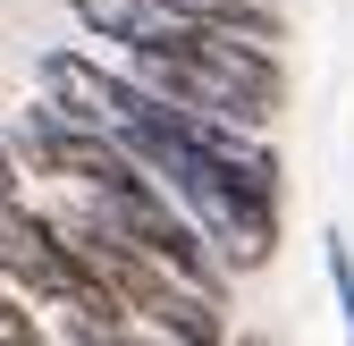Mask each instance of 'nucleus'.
Segmentation results:
<instances>
[{"label":"nucleus","mask_w":354,"mask_h":346,"mask_svg":"<svg viewBox=\"0 0 354 346\" xmlns=\"http://www.w3.org/2000/svg\"><path fill=\"white\" fill-rule=\"evenodd\" d=\"M118 68L144 84V93L177 118H228L270 136V118L287 110V68H279V42H253V34H219V26H160L152 42L118 51Z\"/></svg>","instance_id":"nucleus-1"},{"label":"nucleus","mask_w":354,"mask_h":346,"mask_svg":"<svg viewBox=\"0 0 354 346\" xmlns=\"http://www.w3.org/2000/svg\"><path fill=\"white\" fill-rule=\"evenodd\" d=\"M34 93L68 127H102V136H127L144 118V84L127 68H102L93 51H34Z\"/></svg>","instance_id":"nucleus-2"},{"label":"nucleus","mask_w":354,"mask_h":346,"mask_svg":"<svg viewBox=\"0 0 354 346\" xmlns=\"http://www.w3.org/2000/svg\"><path fill=\"white\" fill-rule=\"evenodd\" d=\"M68 17L84 42H110V51H136V42H152L169 26L160 0H68Z\"/></svg>","instance_id":"nucleus-3"},{"label":"nucleus","mask_w":354,"mask_h":346,"mask_svg":"<svg viewBox=\"0 0 354 346\" xmlns=\"http://www.w3.org/2000/svg\"><path fill=\"white\" fill-rule=\"evenodd\" d=\"M177 26H219V34H253V42H279V9L270 0H160Z\"/></svg>","instance_id":"nucleus-4"},{"label":"nucleus","mask_w":354,"mask_h":346,"mask_svg":"<svg viewBox=\"0 0 354 346\" xmlns=\"http://www.w3.org/2000/svg\"><path fill=\"white\" fill-rule=\"evenodd\" d=\"M0 346H51V329H42V304H34V295H17L9 279H0Z\"/></svg>","instance_id":"nucleus-5"},{"label":"nucleus","mask_w":354,"mask_h":346,"mask_svg":"<svg viewBox=\"0 0 354 346\" xmlns=\"http://www.w3.org/2000/svg\"><path fill=\"white\" fill-rule=\"evenodd\" d=\"M321 271H329V295H337V321H346V346H354V245L329 228L321 237Z\"/></svg>","instance_id":"nucleus-6"},{"label":"nucleus","mask_w":354,"mask_h":346,"mask_svg":"<svg viewBox=\"0 0 354 346\" xmlns=\"http://www.w3.org/2000/svg\"><path fill=\"white\" fill-rule=\"evenodd\" d=\"M0 203H26V161L9 144V127H0Z\"/></svg>","instance_id":"nucleus-7"}]
</instances>
